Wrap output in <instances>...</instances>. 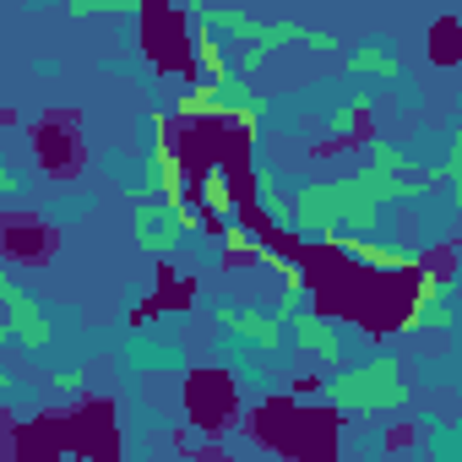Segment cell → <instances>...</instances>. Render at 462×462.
Instances as JSON below:
<instances>
[{"label": "cell", "instance_id": "cell-1", "mask_svg": "<svg viewBox=\"0 0 462 462\" xmlns=\"http://www.w3.org/2000/svg\"><path fill=\"white\" fill-rule=\"evenodd\" d=\"M321 397H327L332 408H343V413H397V408H408L413 392H408V381H402L397 354H375V359H365V365L332 375V381L321 386Z\"/></svg>", "mask_w": 462, "mask_h": 462}, {"label": "cell", "instance_id": "cell-2", "mask_svg": "<svg viewBox=\"0 0 462 462\" xmlns=\"http://www.w3.org/2000/svg\"><path fill=\"white\" fill-rule=\"evenodd\" d=\"M136 201H163V207L190 201V169H185V158L174 152V136H169V131H158V136H152V147H147Z\"/></svg>", "mask_w": 462, "mask_h": 462}, {"label": "cell", "instance_id": "cell-3", "mask_svg": "<svg viewBox=\"0 0 462 462\" xmlns=\"http://www.w3.org/2000/svg\"><path fill=\"white\" fill-rule=\"evenodd\" d=\"M332 251L348 262V267H365V273H381V278H397V273H424V256L408 251V245H386V240H359V235H332Z\"/></svg>", "mask_w": 462, "mask_h": 462}, {"label": "cell", "instance_id": "cell-4", "mask_svg": "<svg viewBox=\"0 0 462 462\" xmlns=\"http://www.w3.org/2000/svg\"><path fill=\"white\" fill-rule=\"evenodd\" d=\"M283 332L294 337V348H305V354H310V359H321V365H337V359H343V327H337L332 316H321V310L294 316Z\"/></svg>", "mask_w": 462, "mask_h": 462}, {"label": "cell", "instance_id": "cell-5", "mask_svg": "<svg viewBox=\"0 0 462 462\" xmlns=\"http://www.w3.org/2000/svg\"><path fill=\"white\" fill-rule=\"evenodd\" d=\"M212 316H217L223 332H235V337H245V343H256V348H267V354H278V348L289 343V332H283L267 310H251V305H245V310H240V305H217Z\"/></svg>", "mask_w": 462, "mask_h": 462}, {"label": "cell", "instance_id": "cell-6", "mask_svg": "<svg viewBox=\"0 0 462 462\" xmlns=\"http://www.w3.org/2000/svg\"><path fill=\"white\" fill-rule=\"evenodd\" d=\"M131 240H136L147 256H169V251L180 245L174 217H169L163 201H136V212H131Z\"/></svg>", "mask_w": 462, "mask_h": 462}, {"label": "cell", "instance_id": "cell-7", "mask_svg": "<svg viewBox=\"0 0 462 462\" xmlns=\"http://www.w3.org/2000/svg\"><path fill=\"white\" fill-rule=\"evenodd\" d=\"M0 316H6V327H12V337L23 343V348H50V337H55V327H50V316H44V305L23 289L12 305H0Z\"/></svg>", "mask_w": 462, "mask_h": 462}, {"label": "cell", "instance_id": "cell-8", "mask_svg": "<svg viewBox=\"0 0 462 462\" xmlns=\"http://www.w3.org/2000/svg\"><path fill=\"white\" fill-rule=\"evenodd\" d=\"M217 228H235L240 223V201H235V185H228V169L223 163H207L201 174V201H196Z\"/></svg>", "mask_w": 462, "mask_h": 462}, {"label": "cell", "instance_id": "cell-9", "mask_svg": "<svg viewBox=\"0 0 462 462\" xmlns=\"http://www.w3.org/2000/svg\"><path fill=\"white\" fill-rule=\"evenodd\" d=\"M365 169L370 174H392V180H419L424 174V163L413 152H402L397 142H386V136H370L365 142Z\"/></svg>", "mask_w": 462, "mask_h": 462}, {"label": "cell", "instance_id": "cell-10", "mask_svg": "<svg viewBox=\"0 0 462 462\" xmlns=\"http://www.w3.org/2000/svg\"><path fill=\"white\" fill-rule=\"evenodd\" d=\"M190 60H196V71H201L212 88L235 77V66H228V50H223V39H217V33H207V28H190Z\"/></svg>", "mask_w": 462, "mask_h": 462}, {"label": "cell", "instance_id": "cell-11", "mask_svg": "<svg viewBox=\"0 0 462 462\" xmlns=\"http://www.w3.org/2000/svg\"><path fill=\"white\" fill-rule=\"evenodd\" d=\"M348 71H359V77H381V82H402V60H397L381 39L354 44V50H348Z\"/></svg>", "mask_w": 462, "mask_h": 462}, {"label": "cell", "instance_id": "cell-12", "mask_svg": "<svg viewBox=\"0 0 462 462\" xmlns=\"http://www.w3.org/2000/svg\"><path fill=\"white\" fill-rule=\"evenodd\" d=\"M256 201H262V212H267V223L278 228V235H294V212H289V196H283V185H278V174L273 169H256Z\"/></svg>", "mask_w": 462, "mask_h": 462}, {"label": "cell", "instance_id": "cell-13", "mask_svg": "<svg viewBox=\"0 0 462 462\" xmlns=\"http://www.w3.org/2000/svg\"><path fill=\"white\" fill-rule=\"evenodd\" d=\"M457 327V305H408V316H402V337H413V332H451Z\"/></svg>", "mask_w": 462, "mask_h": 462}, {"label": "cell", "instance_id": "cell-14", "mask_svg": "<svg viewBox=\"0 0 462 462\" xmlns=\"http://www.w3.org/2000/svg\"><path fill=\"white\" fill-rule=\"evenodd\" d=\"M370 104H375V93H370V88H354V93H348V98H343V104H337V109L327 115V131H332V136H348V131L359 125V115H365Z\"/></svg>", "mask_w": 462, "mask_h": 462}, {"label": "cell", "instance_id": "cell-15", "mask_svg": "<svg viewBox=\"0 0 462 462\" xmlns=\"http://www.w3.org/2000/svg\"><path fill=\"white\" fill-rule=\"evenodd\" d=\"M305 310H316V289H310V283H289L267 316H273L278 327H289V321H294V316H305Z\"/></svg>", "mask_w": 462, "mask_h": 462}, {"label": "cell", "instance_id": "cell-16", "mask_svg": "<svg viewBox=\"0 0 462 462\" xmlns=\"http://www.w3.org/2000/svg\"><path fill=\"white\" fill-rule=\"evenodd\" d=\"M451 294H457V283H451L446 273L424 267V273H419V289H413V300H408V305H451Z\"/></svg>", "mask_w": 462, "mask_h": 462}, {"label": "cell", "instance_id": "cell-17", "mask_svg": "<svg viewBox=\"0 0 462 462\" xmlns=\"http://www.w3.org/2000/svg\"><path fill=\"white\" fill-rule=\"evenodd\" d=\"M262 228H251V223H235V228H223V251L228 256H262Z\"/></svg>", "mask_w": 462, "mask_h": 462}, {"label": "cell", "instance_id": "cell-18", "mask_svg": "<svg viewBox=\"0 0 462 462\" xmlns=\"http://www.w3.org/2000/svg\"><path fill=\"white\" fill-rule=\"evenodd\" d=\"M71 17H142L136 0H71Z\"/></svg>", "mask_w": 462, "mask_h": 462}, {"label": "cell", "instance_id": "cell-19", "mask_svg": "<svg viewBox=\"0 0 462 462\" xmlns=\"http://www.w3.org/2000/svg\"><path fill=\"white\" fill-rule=\"evenodd\" d=\"M256 262H262L267 273H278V278H283V289H289V283H310V278H305V267H300L294 256H283V251H273V245H262V256H256Z\"/></svg>", "mask_w": 462, "mask_h": 462}, {"label": "cell", "instance_id": "cell-20", "mask_svg": "<svg viewBox=\"0 0 462 462\" xmlns=\"http://www.w3.org/2000/svg\"><path fill=\"white\" fill-rule=\"evenodd\" d=\"M169 217H174V235H180V240H185V235H201V228H207V212L196 207V196L180 201V207H169Z\"/></svg>", "mask_w": 462, "mask_h": 462}, {"label": "cell", "instance_id": "cell-21", "mask_svg": "<svg viewBox=\"0 0 462 462\" xmlns=\"http://www.w3.org/2000/svg\"><path fill=\"white\" fill-rule=\"evenodd\" d=\"M262 120H267V98H262V93H256V98H251V104H245V109H240V115H235V125H240V131H245V142H251V147H256V142H262Z\"/></svg>", "mask_w": 462, "mask_h": 462}, {"label": "cell", "instance_id": "cell-22", "mask_svg": "<svg viewBox=\"0 0 462 462\" xmlns=\"http://www.w3.org/2000/svg\"><path fill=\"white\" fill-rule=\"evenodd\" d=\"M174 115H180V120H207V82L190 88V93H180V98H174Z\"/></svg>", "mask_w": 462, "mask_h": 462}, {"label": "cell", "instance_id": "cell-23", "mask_svg": "<svg viewBox=\"0 0 462 462\" xmlns=\"http://www.w3.org/2000/svg\"><path fill=\"white\" fill-rule=\"evenodd\" d=\"M435 180H440V185H457V180H462V136H451V147H446V158H440Z\"/></svg>", "mask_w": 462, "mask_h": 462}, {"label": "cell", "instance_id": "cell-24", "mask_svg": "<svg viewBox=\"0 0 462 462\" xmlns=\"http://www.w3.org/2000/svg\"><path fill=\"white\" fill-rule=\"evenodd\" d=\"M82 386H88L82 370H55V392H60V397H82Z\"/></svg>", "mask_w": 462, "mask_h": 462}, {"label": "cell", "instance_id": "cell-25", "mask_svg": "<svg viewBox=\"0 0 462 462\" xmlns=\"http://www.w3.org/2000/svg\"><path fill=\"white\" fill-rule=\"evenodd\" d=\"M430 440H435V462H457V451H451V430H446V424H435Z\"/></svg>", "mask_w": 462, "mask_h": 462}, {"label": "cell", "instance_id": "cell-26", "mask_svg": "<svg viewBox=\"0 0 462 462\" xmlns=\"http://www.w3.org/2000/svg\"><path fill=\"white\" fill-rule=\"evenodd\" d=\"M28 190V180L17 174V169H6V163H0V196H23Z\"/></svg>", "mask_w": 462, "mask_h": 462}, {"label": "cell", "instance_id": "cell-27", "mask_svg": "<svg viewBox=\"0 0 462 462\" xmlns=\"http://www.w3.org/2000/svg\"><path fill=\"white\" fill-rule=\"evenodd\" d=\"M17 294H23V283H17V278H12L6 267H0V305H12Z\"/></svg>", "mask_w": 462, "mask_h": 462}, {"label": "cell", "instance_id": "cell-28", "mask_svg": "<svg viewBox=\"0 0 462 462\" xmlns=\"http://www.w3.org/2000/svg\"><path fill=\"white\" fill-rule=\"evenodd\" d=\"M12 386H17V381H12V375H6V370H0V392H12Z\"/></svg>", "mask_w": 462, "mask_h": 462}, {"label": "cell", "instance_id": "cell-29", "mask_svg": "<svg viewBox=\"0 0 462 462\" xmlns=\"http://www.w3.org/2000/svg\"><path fill=\"white\" fill-rule=\"evenodd\" d=\"M185 462H201V457H185Z\"/></svg>", "mask_w": 462, "mask_h": 462}, {"label": "cell", "instance_id": "cell-30", "mask_svg": "<svg viewBox=\"0 0 462 462\" xmlns=\"http://www.w3.org/2000/svg\"><path fill=\"white\" fill-rule=\"evenodd\" d=\"M278 462H294V457H278Z\"/></svg>", "mask_w": 462, "mask_h": 462}]
</instances>
